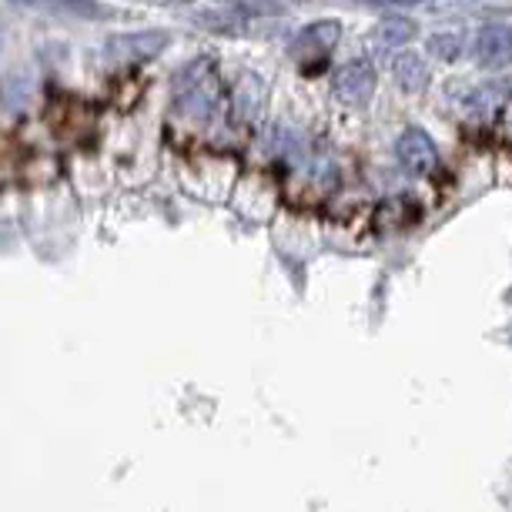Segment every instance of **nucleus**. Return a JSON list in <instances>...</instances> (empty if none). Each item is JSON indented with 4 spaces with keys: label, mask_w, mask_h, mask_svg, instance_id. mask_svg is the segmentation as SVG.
<instances>
[{
    "label": "nucleus",
    "mask_w": 512,
    "mask_h": 512,
    "mask_svg": "<svg viewBox=\"0 0 512 512\" xmlns=\"http://www.w3.org/2000/svg\"><path fill=\"white\" fill-rule=\"evenodd\" d=\"M506 101H509V84L499 81V77L469 84V88H462L459 94V108L462 114H469V118H492V114H499L506 108Z\"/></svg>",
    "instance_id": "nucleus-4"
},
{
    "label": "nucleus",
    "mask_w": 512,
    "mask_h": 512,
    "mask_svg": "<svg viewBox=\"0 0 512 512\" xmlns=\"http://www.w3.org/2000/svg\"><path fill=\"white\" fill-rule=\"evenodd\" d=\"M221 101V81L211 61H195L178 74L175 81V104L181 114L191 118H208Z\"/></svg>",
    "instance_id": "nucleus-1"
},
{
    "label": "nucleus",
    "mask_w": 512,
    "mask_h": 512,
    "mask_svg": "<svg viewBox=\"0 0 512 512\" xmlns=\"http://www.w3.org/2000/svg\"><path fill=\"white\" fill-rule=\"evenodd\" d=\"M338 37H342V24H338V21H315L292 41V54L302 57L305 67L312 61L322 64L328 57V51L338 44Z\"/></svg>",
    "instance_id": "nucleus-5"
},
{
    "label": "nucleus",
    "mask_w": 512,
    "mask_h": 512,
    "mask_svg": "<svg viewBox=\"0 0 512 512\" xmlns=\"http://www.w3.org/2000/svg\"><path fill=\"white\" fill-rule=\"evenodd\" d=\"M164 44H168V34H164V31H148V34L114 37L108 47H111V54L118 57V61H141V57H154Z\"/></svg>",
    "instance_id": "nucleus-6"
},
{
    "label": "nucleus",
    "mask_w": 512,
    "mask_h": 512,
    "mask_svg": "<svg viewBox=\"0 0 512 512\" xmlns=\"http://www.w3.org/2000/svg\"><path fill=\"white\" fill-rule=\"evenodd\" d=\"M389 4H412V0H389Z\"/></svg>",
    "instance_id": "nucleus-11"
},
{
    "label": "nucleus",
    "mask_w": 512,
    "mask_h": 512,
    "mask_svg": "<svg viewBox=\"0 0 512 512\" xmlns=\"http://www.w3.org/2000/svg\"><path fill=\"white\" fill-rule=\"evenodd\" d=\"M395 77H399L405 91H422L425 81H429V71H425V64L415 54H405L395 61Z\"/></svg>",
    "instance_id": "nucleus-9"
},
{
    "label": "nucleus",
    "mask_w": 512,
    "mask_h": 512,
    "mask_svg": "<svg viewBox=\"0 0 512 512\" xmlns=\"http://www.w3.org/2000/svg\"><path fill=\"white\" fill-rule=\"evenodd\" d=\"M17 4H47V0H17Z\"/></svg>",
    "instance_id": "nucleus-10"
},
{
    "label": "nucleus",
    "mask_w": 512,
    "mask_h": 512,
    "mask_svg": "<svg viewBox=\"0 0 512 512\" xmlns=\"http://www.w3.org/2000/svg\"><path fill=\"white\" fill-rule=\"evenodd\" d=\"M476 54H479L482 64H492V67L509 61L512 57V34L502 31V27H486L476 41Z\"/></svg>",
    "instance_id": "nucleus-7"
},
{
    "label": "nucleus",
    "mask_w": 512,
    "mask_h": 512,
    "mask_svg": "<svg viewBox=\"0 0 512 512\" xmlns=\"http://www.w3.org/2000/svg\"><path fill=\"white\" fill-rule=\"evenodd\" d=\"M332 91L335 98L349 108H359V104H369L375 94V67L369 61H349L342 64L332 77Z\"/></svg>",
    "instance_id": "nucleus-3"
},
{
    "label": "nucleus",
    "mask_w": 512,
    "mask_h": 512,
    "mask_svg": "<svg viewBox=\"0 0 512 512\" xmlns=\"http://www.w3.org/2000/svg\"><path fill=\"white\" fill-rule=\"evenodd\" d=\"M395 154H399L402 168L415 178H425L439 168V148L422 128H405L395 141Z\"/></svg>",
    "instance_id": "nucleus-2"
},
{
    "label": "nucleus",
    "mask_w": 512,
    "mask_h": 512,
    "mask_svg": "<svg viewBox=\"0 0 512 512\" xmlns=\"http://www.w3.org/2000/svg\"><path fill=\"white\" fill-rule=\"evenodd\" d=\"M412 41V24L409 21H385L379 24V31L372 34V44L379 51H392V47H405Z\"/></svg>",
    "instance_id": "nucleus-8"
}]
</instances>
